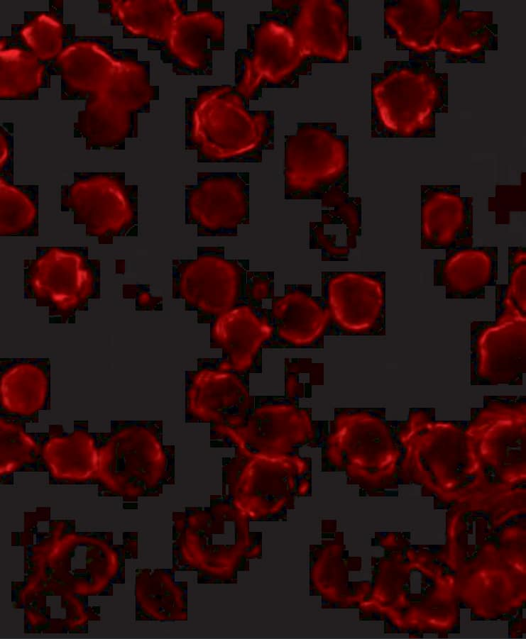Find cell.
Returning a JSON list of instances; mask_svg holds the SVG:
<instances>
[{"mask_svg": "<svg viewBox=\"0 0 526 639\" xmlns=\"http://www.w3.org/2000/svg\"><path fill=\"white\" fill-rule=\"evenodd\" d=\"M514 567H515V568L517 570H518V571H520V572H525V567H524V565H523L522 564L520 563V562H515V563H514Z\"/></svg>", "mask_w": 526, "mask_h": 639, "instance_id": "cell-14", "label": "cell"}, {"mask_svg": "<svg viewBox=\"0 0 526 639\" xmlns=\"http://www.w3.org/2000/svg\"><path fill=\"white\" fill-rule=\"evenodd\" d=\"M239 372L234 369L224 370L222 377L217 383L187 379L185 421L186 423H209L231 424L242 420L248 413L251 400L246 394L233 382ZM211 381V379H210Z\"/></svg>", "mask_w": 526, "mask_h": 639, "instance_id": "cell-7", "label": "cell"}, {"mask_svg": "<svg viewBox=\"0 0 526 639\" xmlns=\"http://www.w3.org/2000/svg\"><path fill=\"white\" fill-rule=\"evenodd\" d=\"M488 207L489 211H495V223L508 224L511 211H525V184L496 186L495 196L489 198Z\"/></svg>", "mask_w": 526, "mask_h": 639, "instance_id": "cell-9", "label": "cell"}, {"mask_svg": "<svg viewBox=\"0 0 526 639\" xmlns=\"http://www.w3.org/2000/svg\"><path fill=\"white\" fill-rule=\"evenodd\" d=\"M31 30H32V27H28L23 30V36L25 37V38L26 39L28 43L30 44L33 43V40H32L31 36H29V35L31 32Z\"/></svg>", "mask_w": 526, "mask_h": 639, "instance_id": "cell-13", "label": "cell"}, {"mask_svg": "<svg viewBox=\"0 0 526 639\" xmlns=\"http://www.w3.org/2000/svg\"><path fill=\"white\" fill-rule=\"evenodd\" d=\"M38 20H39L40 21H43V22H45V23H49L50 25L53 26H55V27H58V26H60V25H59L56 21H55L53 19H52V18H49V17H48V16H45V15L40 16L38 18Z\"/></svg>", "mask_w": 526, "mask_h": 639, "instance_id": "cell-12", "label": "cell"}, {"mask_svg": "<svg viewBox=\"0 0 526 639\" xmlns=\"http://www.w3.org/2000/svg\"><path fill=\"white\" fill-rule=\"evenodd\" d=\"M92 49H93L94 51H96L97 52H98L99 54H100V55H102V56H104L105 58H106V59H107L109 62H111L114 65L117 66V67L121 66L120 64H119V62H114V61L111 60V58L110 57H109L104 52H103L102 50H101L99 48H97V47H96V46L94 45V46H92Z\"/></svg>", "mask_w": 526, "mask_h": 639, "instance_id": "cell-11", "label": "cell"}, {"mask_svg": "<svg viewBox=\"0 0 526 639\" xmlns=\"http://www.w3.org/2000/svg\"><path fill=\"white\" fill-rule=\"evenodd\" d=\"M526 248H508V284L495 285V321L526 319Z\"/></svg>", "mask_w": 526, "mask_h": 639, "instance_id": "cell-8", "label": "cell"}, {"mask_svg": "<svg viewBox=\"0 0 526 639\" xmlns=\"http://www.w3.org/2000/svg\"><path fill=\"white\" fill-rule=\"evenodd\" d=\"M526 319L473 321L470 325L471 381L515 383L525 370Z\"/></svg>", "mask_w": 526, "mask_h": 639, "instance_id": "cell-3", "label": "cell"}, {"mask_svg": "<svg viewBox=\"0 0 526 639\" xmlns=\"http://www.w3.org/2000/svg\"><path fill=\"white\" fill-rule=\"evenodd\" d=\"M248 172H198L196 182L185 185V223L196 226L198 237H235L248 225Z\"/></svg>", "mask_w": 526, "mask_h": 639, "instance_id": "cell-2", "label": "cell"}, {"mask_svg": "<svg viewBox=\"0 0 526 639\" xmlns=\"http://www.w3.org/2000/svg\"><path fill=\"white\" fill-rule=\"evenodd\" d=\"M64 248L59 259L55 248L54 265L48 264L38 254L36 260L24 261V298L34 299L37 306L48 307L50 323H75L76 311H87L89 299L100 297L99 261L83 257L77 262L88 253L81 257L86 249L75 259L79 248L72 257L75 248H71L67 260Z\"/></svg>", "mask_w": 526, "mask_h": 639, "instance_id": "cell-1", "label": "cell"}, {"mask_svg": "<svg viewBox=\"0 0 526 639\" xmlns=\"http://www.w3.org/2000/svg\"><path fill=\"white\" fill-rule=\"evenodd\" d=\"M75 50V47H70V48H68L63 52L62 55H65L68 54L69 52H70V51H72V50Z\"/></svg>", "mask_w": 526, "mask_h": 639, "instance_id": "cell-15", "label": "cell"}, {"mask_svg": "<svg viewBox=\"0 0 526 639\" xmlns=\"http://www.w3.org/2000/svg\"><path fill=\"white\" fill-rule=\"evenodd\" d=\"M421 249L473 246V199L459 184H422Z\"/></svg>", "mask_w": 526, "mask_h": 639, "instance_id": "cell-4", "label": "cell"}, {"mask_svg": "<svg viewBox=\"0 0 526 639\" xmlns=\"http://www.w3.org/2000/svg\"><path fill=\"white\" fill-rule=\"evenodd\" d=\"M321 221L310 222L309 248L319 249L322 261H346L361 235V198L334 192L321 200Z\"/></svg>", "mask_w": 526, "mask_h": 639, "instance_id": "cell-6", "label": "cell"}, {"mask_svg": "<svg viewBox=\"0 0 526 639\" xmlns=\"http://www.w3.org/2000/svg\"><path fill=\"white\" fill-rule=\"evenodd\" d=\"M497 246L445 250L433 262V284L445 288L446 299H484L486 287L497 284Z\"/></svg>", "mask_w": 526, "mask_h": 639, "instance_id": "cell-5", "label": "cell"}, {"mask_svg": "<svg viewBox=\"0 0 526 639\" xmlns=\"http://www.w3.org/2000/svg\"><path fill=\"white\" fill-rule=\"evenodd\" d=\"M21 52L18 50H9L6 51H1L0 53L1 57L4 60H16L18 57Z\"/></svg>", "mask_w": 526, "mask_h": 639, "instance_id": "cell-10", "label": "cell"}]
</instances>
